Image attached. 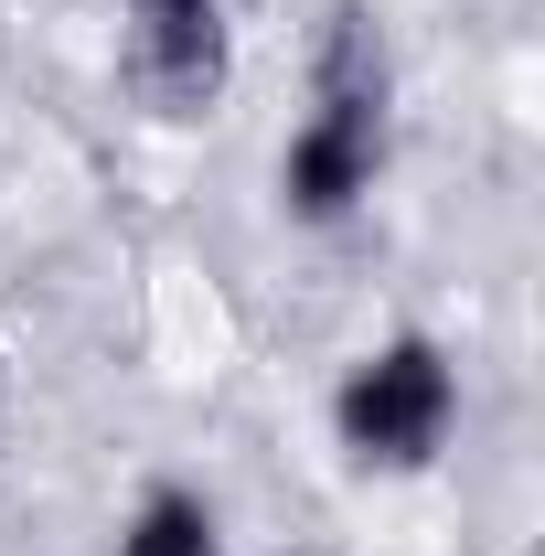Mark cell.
I'll list each match as a JSON object with an SVG mask.
<instances>
[{
	"label": "cell",
	"mask_w": 545,
	"mask_h": 556,
	"mask_svg": "<svg viewBox=\"0 0 545 556\" xmlns=\"http://www.w3.org/2000/svg\"><path fill=\"white\" fill-rule=\"evenodd\" d=\"M118 556H225V514L193 482H150L118 525Z\"/></svg>",
	"instance_id": "obj_4"
},
{
	"label": "cell",
	"mask_w": 545,
	"mask_h": 556,
	"mask_svg": "<svg viewBox=\"0 0 545 556\" xmlns=\"http://www.w3.org/2000/svg\"><path fill=\"white\" fill-rule=\"evenodd\" d=\"M332 439L353 471H385V482L439 471V450L460 439V364H449V343L439 332L364 343L332 386Z\"/></svg>",
	"instance_id": "obj_2"
},
{
	"label": "cell",
	"mask_w": 545,
	"mask_h": 556,
	"mask_svg": "<svg viewBox=\"0 0 545 556\" xmlns=\"http://www.w3.org/2000/svg\"><path fill=\"white\" fill-rule=\"evenodd\" d=\"M396 161V54L364 0H332L321 54H310V108L278 139V214L289 225H353Z\"/></svg>",
	"instance_id": "obj_1"
},
{
	"label": "cell",
	"mask_w": 545,
	"mask_h": 556,
	"mask_svg": "<svg viewBox=\"0 0 545 556\" xmlns=\"http://www.w3.org/2000/svg\"><path fill=\"white\" fill-rule=\"evenodd\" d=\"M118 75L150 118H214L236 86L225 0H118Z\"/></svg>",
	"instance_id": "obj_3"
},
{
	"label": "cell",
	"mask_w": 545,
	"mask_h": 556,
	"mask_svg": "<svg viewBox=\"0 0 545 556\" xmlns=\"http://www.w3.org/2000/svg\"><path fill=\"white\" fill-rule=\"evenodd\" d=\"M0 428H11V364H0Z\"/></svg>",
	"instance_id": "obj_5"
}]
</instances>
